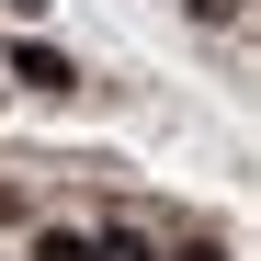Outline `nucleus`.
<instances>
[{
  "label": "nucleus",
  "mask_w": 261,
  "mask_h": 261,
  "mask_svg": "<svg viewBox=\"0 0 261 261\" xmlns=\"http://www.w3.org/2000/svg\"><path fill=\"white\" fill-rule=\"evenodd\" d=\"M12 80H23V91H68L80 68H68V57L46 46V34H23V46H12Z\"/></svg>",
  "instance_id": "obj_1"
},
{
  "label": "nucleus",
  "mask_w": 261,
  "mask_h": 261,
  "mask_svg": "<svg viewBox=\"0 0 261 261\" xmlns=\"http://www.w3.org/2000/svg\"><path fill=\"white\" fill-rule=\"evenodd\" d=\"M34 261H102V239H80V227H46V239H34Z\"/></svg>",
  "instance_id": "obj_2"
},
{
  "label": "nucleus",
  "mask_w": 261,
  "mask_h": 261,
  "mask_svg": "<svg viewBox=\"0 0 261 261\" xmlns=\"http://www.w3.org/2000/svg\"><path fill=\"white\" fill-rule=\"evenodd\" d=\"M170 261H227V250H216V239H182V250H170Z\"/></svg>",
  "instance_id": "obj_3"
},
{
  "label": "nucleus",
  "mask_w": 261,
  "mask_h": 261,
  "mask_svg": "<svg viewBox=\"0 0 261 261\" xmlns=\"http://www.w3.org/2000/svg\"><path fill=\"white\" fill-rule=\"evenodd\" d=\"M193 12H204V23H239V0H193Z\"/></svg>",
  "instance_id": "obj_4"
}]
</instances>
